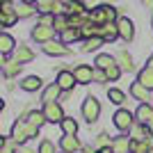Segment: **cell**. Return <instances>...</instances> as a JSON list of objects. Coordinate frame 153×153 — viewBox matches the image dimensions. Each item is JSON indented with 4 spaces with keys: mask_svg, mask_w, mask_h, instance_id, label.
<instances>
[{
    "mask_svg": "<svg viewBox=\"0 0 153 153\" xmlns=\"http://www.w3.org/2000/svg\"><path fill=\"white\" fill-rule=\"evenodd\" d=\"M0 153H14L12 142H9V140H2V151H0Z\"/></svg>",
    "mask_w": 153,
    "mask_h": 153,
    "instance_id": "cell-38",
    "label": "cell"
},
{
    "mask_svg": "<svg viewBox=\"0 0 153 153\" xmlns=\"http://www.w3.org/2000/svg\"><path fill=\"white\" fill-rule=\"evenodd\" d=\"M2 27H12L16 21H19V16H16V9H12V5L9 2H5L2 5Z\"/></svg>",
    "mask_w": 153,
    "mask_h": 153,
    "instance_id": "cell-13",
    "label": "cell"
},
{
    "mask_svg": "<svg viewBox=\"0 0 153 153\" xmlns=\"http://www.w3.org/2000/svg\"><path fill=\"white\" fill-rule=\"evenodd\" d=\"M135 117H137V123H144V126L153 128V108L149 105V103L140 105V108H137V112H135Z\"/></svg>",
    "mask_w": 153,
    "mask_h": 153,
    "instance_id": "cell-7",
    "label": "cell"
},
{
    "mask_svg": "<svg viewBox=\"0 0 153 153\" xmlns=\"http://www.w3.org/2000/svg\"><path fill=\"white\" fill-rule=\"evenodd\" d=\"M130 94H133L137 101H149V89L142 82H133L130 85Z\"/></svg>",
    "mask_w": 153,
    "mask_h": 153,
    "instance_id": "cell-20",
    "label": "cell"
},
{
    "mask_svg": "<svg viewBox=\"0 0 153 153\" xmlns=\"http://www.w3.org/2000/svg\"><path fill=\"white\" fill-rule=\"evenodd\" d=\"M98 153H114V149H112V146H105V149H101Z\"/></svg>",
    "mask_w": 153,
    "mask_h": 153,
    "instance_id": "cell-39",
    "label": "cell"
},
{
    "mask_svg": "<svg viewBox=\"0 0 153 153\" xmlns=\"http://www.w3.org/2000/svg\"><path fill=\"white\" fill-rule=\"evenodd\" d=\"M117 62H119L121 71H130V69H133V57H130L126 51H121L119 55H117Z\"/></svg>",
    "mask_w": 153,
    "mask_h": 153,
    "instance_id": "cell-26",
    "label": "cell"
},
{
    "mask_svg": "<svg viewBox=\"0 0 153 153\" xmlns=\"http://www.w3.org/2000/svg\"><path fill=\"white\" fill-rule=\"evenodd\" d=\"M101 37H103V41H114V39L119 37V25H117V23L103 25L101 27Z\"/></svg>",
    "mask_w": 153,
    "mask_h": 153,
    "instance_id": "cell-15",
    "label": "cell"
},
{
    "mask_svg": "<svg viewBox=\"0 0 153 153\" xmlns=\"http://www.w3.org/2000/svg\"><path fill=\"white\" fill-rule=\"evenodd\" d=\"M114 126L119 128V130H130V128L135 126L133 123V114L128 112V110H119L114 114Z\"/></svg>",
    "mask_w": 153,
    "mask_h": 153,
    "instance_id": "cell-8",
    "label": "cell"
},
{
    "mask_svg": "<svg viewBox=\"0 0 153 153\" xmlns=\"http://www.w3.org/2000/svg\"><path fill=\"white\" fill-rule=\"evenodd\" d=\"M53 27L57 32H66L71 27V21H69V16H64V14H57L55 16V23H53Z\"/></svg>",
    "mask_w": 153,
    "mask_h": 153,
    "instance_id": "cell-24",
    "label": "cell"
},
{
    "mask_svg": "<svg viewBox=\"0 0 153 153\" xmlns=\"http://www.w3.org/2000/svg\"><path fill=\"white\" fill-rule=\"evenodd\" d=\"M41 112L46 114V119H48L51 123H62L64 119H66L59 103H44V110H41Z\"/></svg>",
    "mask_w": 153,
    "mask_h": 153,
    "instance_id": "cell-2",
    "label": "cell"
},
{
    "mask_svg": "<svg viewBox=\"0 0 153 153\" xmlns=\"http://www.w3.org/2000/svg\"><path fill=\"white\" fill-rule=\"evenodd\" d=\"M130 146H133V140H128V137H117L114 144H112V149H114V153H130Z\"/></svg>",
    "mask_w": 153,
    "mask_h": 153,
    "instance_id": "cell-18",
    "label": "cell"
},
{
    "mask_svg": "<svg viewBox=\"0 0 153 153\" xmlns=\"http://www.w3.org/2000/svg\"><path fill=\"white\" fill-rule=\"evenodd\" d=\"M21 153H34V151H32V149H27V146H23V149H21Z\"/></svg>",
    "mask_w": 153,
    "mask_h": 153,
    "instance_id": "cell-41",
    "label": "cell"
},
{
    "mask_svg": "<svg viewBox=\"0 0 153 153\" xmlns=\"http://www.w3.org/2000/svg\"><path fill=\"white\" fill-rule=\"evenodd\" d=\"M2 2H9V0H2Z\"/></svg>",
    "mask_w": 153,
    "mask_h": 153,
    "instance_id": "cell-44",
    "label": "cell"
},
{
    "mask_svg": "<svg viewBox=\"0 0 153 153\" xmlns=\"http://www.w3.org/2000/svg\"><path fill=\"white\" fill-rule=\"evenodd\" d=\"M149 66H153V57H151V62H149Z\"/></svg>",
    "mask_w": 153,
    "mask_h": 153,
    "instance_id": "cell-43",
    "label": "cell"
},
{
    "mask_svg": "<svg viewBox=\"0 0 153 153\" xmlns=\"http://www.w3.org/2000/svg\"><path fill=\"white\" fill-rule=\"evenodd\" d=\"M55 32H57V30L51 27V25H37L34 30H32V39L39 41V44H48V41H53Z\"/></svg>",
    "mask_w": 153,
    "mask_h": 153,
    "instance_id": "cell-4",
    "label": "cell"
},
{
    "mask_svg": "<svg viewBox=\"0 0 153 153\" xmlns=\"http://www.w3.org/2000/svg\"><path fill=\"white\" fill-rule=\"evenodd\" d=\"M21 66H23V64L16 62V59H14V62H7V64H5V76H7V78L19 76V73H21Z\"/></svg>",
    "mask_w": 153,
    "mask_h": 153,
    "instance_id": "cell-30",
    "label": "cell"
},
{
    "mask_svg": "<svg viewBox=\"0 0 153 153\" xmlns=\"http://www.w3.org/2000/svg\"><path fill=\"white\" fill-rule=\"evenodd\" d=\"M130 133H133V140H140V142H149V144H153V133H151V128L144 126V123H135V126L130 128Z\"/></svg>",
    "mask_w": 153,
    "mask_h": 153,
    "instance_id": "cell-6",
    "label": "cell"
},
{
    "mask_svg": "<svg viewBox=\"0 0 153 153\" xmlns=\"http://www.w3.org/2000/svg\"><path fill=\"white\" fill-rule=\"evenodd\" d=\"M87 12V7L80 2V0H73L69 7H66V16H80V14Z\"/></svg>",
    "mask_w": 153,
    "mask_h": 153,
    "instance_id": "cell-25",
    "label": "cell"
},
{
    "mask_svg": "<svg viewBox=\"0 0 153 153\" xmlns=\"http://www.w3.org/2000/svg\"><path fill=\"white\" fill-rule=\"evenodd\" d=\"M82 37V32L78 30V27H73V30H66V32H62V41L64 44H69V41H76V39H80Z\"/></svg>",
    "mask_w": 153,
    "mask_h": 153,
    "instance_id": "cell-33",
    "label": "cell"
},
{
    "mask_svg": "<svg viewBox=\"0 0 153 153\" xmlns=\"http://www.w3.org/2000/svg\"><path fill=\"white\" fill-rule=\"evenodd\" d=\"M32 14H34L32 5H25V2H21V7H16V16H19V19H30Z\"/></svg>",
    "mask_w": 153,
    "mask_h": 153,
    "instance_id": "cell-34",
    "label": "cell"
},
{
    "mask_svg": "<svg viewBox=\"0 0 153 153\" xmlns=\"http://www.w3.org/2000/svg\"><path fill=\"white\" fill-rule=\"evenodd\" d=\"M130 153H153V144H149V142H140V140H133Z\"/></svg>",
    "mask_w": 153,
    "mask_h": 153,
    "instance_id": "cell-23",
    "label": "cell"
},
{
    "mask_svg": "<svg viewBox=\"0 0 153 153\" xmlns=\"http://www.w3.org/2000/svg\"><path fill=\"white\" fill-rule=\"evenodd\" d=\"M96 69H103V71H108L110 66H114L117 64V57H112V55H105V53H103V55H98V57H96Z\"/></svg>",
    "mask_w": 153,
    "mask_h": 153,
    "instance_id": "cell-19",
    "label": "cell"
},
{
    "mask_svg": "<svg viewBox=\"0 0 153 153\" xmlns=\"http://www.w3.org/2000/svg\"><path fill=\"white\" fill-rule=\"evenodd\" d=\"M112 144H114V142L110 140L105 133H101L98 137H96V146H98V151H101V149H105V146H112Z\"/></svg>",
    "mask_w": 153,
    "mask_h": 153,
    "instance_id": "cell-35",
    "label": "cell"
},
{
    "mask_svg": "<svg viewBox=\"0 0 153 153\" xmlns=\"http://www.w3.org/2000/svg\"><path fill=\"white\" fill-rule=\"evenodd\" d=\"M105 73H108V80H117V78L121 76V66H119V64H114V66H110Z\"/></svg>",
    "mask_w": 153,
    "mask_h": 153,
    "instance_id": "cell-37",
    "label": "cell"
},
{
    "mask_svg": "<svg viewBox=\"0 0 153 153\" xmlns=\"http://www.w3.org/2000/svg\"><path fill=\"white\" fill-rule=\"evenodd\" d=\"M37 153H55V146H53L51 140H44L41 144H39V151Z\"/></svg>",
    "mask_w": 153,
    "mask_h": 153,
    "instance_id": "cell-36",
    "label": "cell"
},
{
    "mask_svg": "<svg viewBox=\"0 0 153 153\" xmlns=\"http://www.w3.org/2000/svg\"><path fill=\"white\" fill-rule=\"evenodd\" d=\"M21 2H25V5H32V2H37V0H21Z\"/></svg>",
    "mask_w": 153,
    "mask_h": 153,
    "instance_id": "cell-42",
    "label": "cell"
},
{
    "mask_svg": "<svg viewBox=\"0 0 153 153\" xmlns=\"http://www.w3.org/2000/svg\"><path fill=\"white\" fill-rule=\"evenodd\" d=\"M108 98H110V103H114V105H121V103L126 101V94H123L121 89H108Z\"/></svg>",
    "mask_w": 153,
    "mask_h": 153,
    "instance_id": "cell-28",
    "label": "cell"
},
{
    "mask_svg": "<svg viewBox=\"0 0 153 153\" xmlns=\"http://www.w3.org/2000/svg\"><path fill=\"white\" fill-rule=\"evenodd\" d=\"M59 146H62V151H64V153H76L78 149H82L76 135H64L62 140H59Z\"/></svg>",
    "mask_w": 153,
    "mask_h": 153,
    "instance_id": "cell-11",
    "label": "cell"
},
{
    "mask_svg": "<svg viewBox=\"0 0 153 153\" xmlns=\"http://www.w3.org/2000/svg\"><path fill=\"white\" fill-rule=\"evenodd\" d=\"M21 87H23L25 91H37L39 87H41V78L39 76H27L25 80L21 82Z\"/></svg>",
    "mask_w": 153,
    "mask_h": 153,
    "instance_id": "cell-21",
    "label": "cell"
},
{
    "mask_svg": "<svg viewBox=\"0 0 153 153\" xmlns=\"http://www.w3.org/2000/svg\"><path fill=\"white\" fill-rule=\"evenodd\" d=\"M59 126H62L64 135H76V133H78V123H76V119H69V117H66V119H64Z\"/></svg>",
    "mask_w": 153,
    "mask_h": 153,
    "instance_id": "cell-27",
    "label": "cell"
},
{
    "mask_svg": "<svg viewBox=\"0 0 153 153\" xmlns=\"http://www.w3.org/2000/svg\"><path fill=\"white\" fill-rule=\"evenodd\" d=\"M59 94H62V87H59L57 82H53V85H48L44 89V96H41V101L44 103H55L59 98Z\"/></svg>",
    "mask_w": 153,
    "mask_h": 153,
    "instance_id": "cell-14",
    "label": "cell"
},
{
    "mask_svg": "<svg viewBox=\"0 0 153 153\" xmlns=\"http://www.w3.org/2000/svg\"><path fill=\"white\" fill-rule=\"evenodd\" d=\"M101 44H103V37H91V39H85V46H82V51H85V53L96 51V48H98Z\"/></svg>",
    "mask_w": 153,
    "mask_h": 153,
    "instance_id": "cell-31",
    "label": "cell"
},
{
    "mask_svg": "<svg viewBox=\"0 0 153 153\" xmlns=\"http://www.w3.org/2000/svg\"><path fill=\"white\" fill-rule=\"evenodd\" d=\"M53 9H55V0H37V12L48 14Z\"/></svg>",
    "mask_w": 153,
    "mask_h": 153,
    "instance_id": "cell-32",
    "label": "cell"
},
{
    "mask_svg": "<svg viewBox=\"0 0 153 153\" xmlns=\"http://www.w3.org/2000/svg\"><path fill=\"white\" fill-rule=\"evenodd\" d=\"M94 71L96 69H91L89 64H78L76 69H73V76H76V80L80 85H87V82L94 80Z\"/></svg>",
    "mask_w": 153,
    "mask_h": 153,
    "instance_id": "cell-5",
    "label": "cell"
},
{
    "mask_svg": "<svg viewBox=\"0 0 153 153\" xmlns=\"http://www.w3.org/2000/svg\"><path fill=\"white\" fill-rule=\"evenodd\" d=\"M137 82H142L149 91L153 89V66H144V69L140 71V78H137Z\"/></svg>",
    "mask_w": 153,
    "mask_h": 153,
    "instance_id": "cell-16",
    "label": "cell"
},
{
    "mask_svg": "<svg viewBox=\"0 0 153 153\" xmlns=\"http://www.w3.org/2000/svg\"><path fill=\"white\" fill-rule=\"evenodd\" d=\"M0 51L5 53H12V51H16V41H14L9 34H0Z\"/></svg>",
    "mask_w": 153,
    "mask_h": 153,
    "instance_id": "cell-22",
    "label": "cell"
},
{
    "mask_svg": "<svg viewBox=\"0 0 153 153\" xmlns=\"http://www.w3.org/2000/svg\"><path fill=\"white\" fill-rule=\"evenodd\" d=\"M117 25H119V37L126 39V41H130L135 34V27H133V21L130 19H119L117 21Z\"/></svg>",
    "mask_w": 153,
    "mask_h": 153,
    "instance_id": "cell-12",
    "label": "cell"
},
{
    "mask_svg": "<svg viewBox=\"0 0 153 153\" xmlns=\"http://www.w3.org/2000/svg\"><path fill=\"white\" fill-rule=\"evenodd\" d=\"M44 51L48 53V55H57V57L69 55V48H66L64 41H48V44H44Z\"/></svg>",
    "mask_w": 153,
    "mask_h": 153,
    "instance_id": "cell-10",
    "label": "cell"
},
{
    "mask_svg": "<svg viewBox=\"0 0 153 153\" xmlns=\"http://www.w3.org/2000/svg\"><path fill=\"white\" fill-rule=\"evenodd\" d=\"M12 142H16V144H23L25 140H30V135H27V121L25 119H19V121H14L12 126Z\"/></svg>",
    "mask_w": 153,
    "mask_h": 153,
    "instance_id": "cell-3",
    "label": "cell"
},
{
    "mask_svg": "<svg viewBox=\"0 0 153 153\" xmlns=\"http://www.w3.org/2000/svg\"><path fill=\"white\" fill-rule=\"evenodd\" d=\"M44 121H48L44 112H30V117H27V123H32V126H37V128L44 126Z\"/></svg>",
    "mask_w": 153,
    "mask_h": 153,
    "instance_id": "cell-29",
    "label": "cell"
},
{
    "mask_svg": "<svg viewBox=\"0 0 153 153\" xmlns=\"http://www.w3.org/2000/svg\"><path fill=\"white\" fill-rule=\"evenodd\" d=\"M14 59L21 62V64H23V62H32V59H34V53H32L27 46H19V48L14 51Z\"/></svg>",
    "mask_w": 153,
    "mask_h": 153,
    "instance_id": "cell-17",
    "label": "cell"
},
{
    "mask_svg": "<svg viewBox=\"0 0 153 153\" xmlns=\"http://www.w3.org/2000/svg\"><path fill=\"white\" fill-rule=\"evenodd\" d=\"M142 2H144L146 7H151V9H153V0H142Z\"/></svg>",
    "mask_w": 153,
    "mask_h": 153,
    "instance_id": "cell-40",
    "label": "cell"
},
{
    "mask_svg": "<svg viewBox=\"0 0 153 153\" xmlns=\"http://www.w3.org/2000/svg\"><path fill=\"white\" fill-rule=\"evenodd\" d=\"M55 82L62 87V91H69V89H73V85H76L78 80H76V76H73V71H59Z\"/></svg>",
    "mask_w": 153,
    "mask_h": 153,
    "instance_id": "cell-9",
    "label": "cell"
},
{
    "mask_svg": "<svg viewBox=\"0 0 153 153\" xmlns=\"http://www.w3.org/2000/svg\"><path fill=\"white\" fill-rule=\"evenodd\" d=\"M82 117L87 123H94L98 121V117H101V103L96 101L94 96H87L82 103Z\"/></svg>",
    "mask_w": 153,
    "mask_h": 153,
    "instance_id": "cell-1",
    "label": "cell"
}]
</instances>
